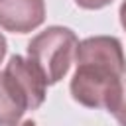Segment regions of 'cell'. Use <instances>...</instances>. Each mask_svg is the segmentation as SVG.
I'll return each instance as SVG.
<instances>
[{
	"mask_svg": "<svg viewBox=\"0 0 126 126\" xmlns=\"http://www.w3.org/2000/svg\"><path fill=\"white\" fill-rule=\"evenodd\" d=\"M77 45L79 39L73 30L51 26L28 43V59H32L43 73L47 85H53L67 75L77 53Z\"/></svg>",
	"mask_w": 126,
	"mask_h": 126,
	"instance_id": "7a4b0ae2",
	"label": "cell"
},
{
	"mask_svg": "<svg viewBox=\"0 0 126 126\" xmlns=\"http://www.w3.org/2000/svg\"><path fill=\"white\" fill-rule=\"evenodd\" d=\"M14 126H37L33 120H24V122H18V124H14Z\"/></svg>",
	"mask_w": 126,
	"mask_h": 126,
	"instance_id": "30bf717a",
	"label": "cell"
},
{
	"mask_svg": "<svg viewBox=\"0 0 126 126\" xmlns=\"http://www.w3.org/2000/svg\"><path fill=\"white\" fill-rule=\"evenodd\" d=\"M112 0H75L77 6L85 8V10H100L104 6H108Z\"/></svg>",
	"mask_w": 126,
	"mask_h": 126,
	"instance_id": "52a82bcc",
	"label": "cell"
},
{
	"mask_svg": "<svg viewBox=\"0 0 126 126\" xmlns=\"http://www.w3.org/2000/svg\"><path fill=\"white\" fill-rule=\"evenodd\" d=\"M45 20L43 0H0V26L14 33H28Z\"/></svg>",
	"mask_w": 126,
	"mask_h": 126,
	"instance_id": "277c9868",
	"label": "cell"
},
{
	"mask_svg": "<svg viewBox=\"0 0 126 126\" xmlns=\"http://www.w3.org/2000/svg\"><path fill=\"white\" fill-rule=\"evenodd\" d=\"M77 71L71 79L73 98L89 108L114 112L124 87L126 57L122 43L112 35H94L79 41Z\"/></svg>",
	"mask_w": 126,
	"mask_h": 126,
	"instance_id": "6da1fadb",
	"label": "cell"
},
{
	"mask_svg": "<svg viewBox=\"0 0 126 126\" xmlns=\"http://www.w3.org/2000/svg\"><path fill=\"white\" fill-rule=\"evenodd\" d=\"M4 73L12 79L16 89L26 98L28 110H35V108H39L43 104L47 81H45L43 73L35 67V63L32 59H26L22 55H14V57H10Z\"/></svg>",
	"mask_w": 126,
	"mask_h": 126,
	"instance_id": "3957f363",
	"label": "cell"
},
{
	"mask_svg": "<svg viewBox=\"0 0 126 126\" xmlns=\"http://www.w3.org/2000/svg\"><path fill=\"white\" fill-rule=\"evenodd\" d=\"M26 110L28 102L22 93L16 89V85L6 73H0V126L18 124Z\"/></svg>",
	"mask_w": 126,
	"mask_h": 126,
	"instance_id": "5b68a950",
	"label": "cell"
},
{
	"mask_svg": "<svg viewBox=\"0 0 126 126\" xmlns=\"http://www.w3.org/2000/svg\"><path fill=\"white\" fill-rule=\"evenodd\" d=\"M4 55H6V37L0 33V63H2Z\"/></svg>",
	"mask_w": 126,
	"mask_h": 126,
	"instance_id": "9c48e42d",
	"label": "cell"
},
{
	"mask_svg": "<svg viewBox=\"0 0 126 126\" xmlns=\"http://www.w3.org/2000/svg\"><path fill=\"white\" fill-rule=\"evenodd\" d=\"M112 114H114V118L120 126H126V81H124V87H122V96H120Z\"/></svg>",
	"mask_w": 126,
	"mask_h": 126,
	"instance_id": "8992f818",
	"label": "cell"
},
{
	"mask_svg": "<svg viewBox=\"0 0 126 126\" xmlns=\"http://www.w3.org/2000/svg\"><path fill=\"white\" fill-rule=\"evenodd\" d=\"M120 24H122V28H124V32H126V0H124L122 6H120Z\"/></svg>",
	"mask_w": 126,
	"mask_h": 126,
	"instance_id": "ba28073f",
	"label": "cell"
}]
</instances>
